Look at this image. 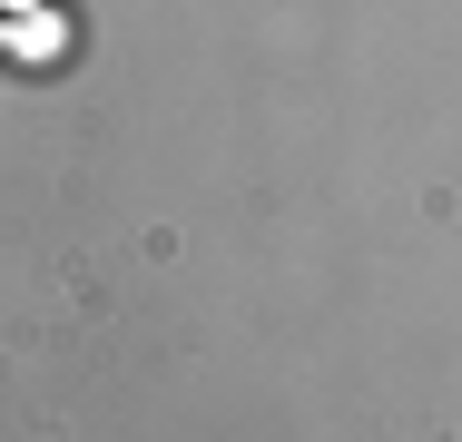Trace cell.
<instances>
[{
	"instance_id": "6da1fadb",
	"label": "cell",
	"mask_w": 462,
	"mask_h": 442,
	"mask_svg": "<svg viewBox=\"0 0 462 442\" xmlns=\"http://www.w3.org/2000/svg\"><path fill=\"white\" fill-rule=\"evenodd\" d=\"M0 50H10L20 69H50V60L69 50V10H60V0H10V20H0Z\"/></svg>"
}]
</instances>
